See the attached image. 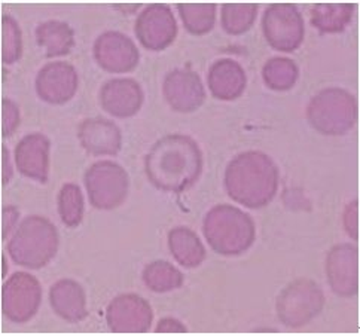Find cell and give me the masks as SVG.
Masks as SVG:
<instances>
[{
  "mask_svg": "<svg viewBox=\"0 0 360 336\" xmlns=\"http://www.w3.org/2000/svg\"><path fill=\"white\" fill-rule=\"evenodd\" d=\"M58 232L42 216H27L8 241L6 250L17 265L39 269L48 265L58 250Z\"/></svg>",
  "mask_w": 360,
  "mask_h": 336,
  "instance_id": "4",
  "label": "cell"
},
{
  "mask_svg": "<svg viewBox=\"0 0 360 336\" xmlns=\"http://www.w3.org/2000/svg\"><path fill=\"white\" fill-rule=\"evenodd\" d=\"M145 172L160 190L182 193L197 182L202 172V152L189 136L169 134L148 152Z\"/></svg>",
  "mask_w": 360,
  "mask_h": 336,
  "instance_id": "1",
  "label": "cell"
},
{
  "mask_svg": "<svg viewBox=\"0 0 360 336\" xmlns=\"http://www.w3.org/2000/svg\"><path fill=\"white\" fill-rule=\"evenodd\" d=\"M89 202L100 210L121 205L128 193L130 180L124 168L113 161H97L84 176Z\"/></svg>",
  "mask_w": 360,
  "mask_h": 336,
  "instance_id": "7",
  "label": "cell"
},
{
  "mask_svg": "<svg viewBox=\"0 0 360 336\" xmlns=\"http://www.w3.org/2000/svg\"><path fill=\"white\" fill-rule=\"evenodd\" d=\"M58 213L63 224L76 228L84 219V195L78 185H63L58 193Z\"/></svg>",
  "mask_w": 360,
  "mask_h": 336,
  "instance_id": "28",
  "label": "cell"
},
{
  "mask_svg": "<svg viewBox=\"0 0 360 336\" xmlns=\"http://www.w3.org/2000/svg\"><path fill=\"white\" fill-rule=\"evenodd\" d=\"M177 9L189 33L200 36L213 29L216 21L214 4H179Z\"/></svg>",
  "mask_w": 360,
  "mask_h": 336,
  "instance_id": "26",
  "label": "cell"
},
{
  "mask_svg": "<svg viewBox=\"0 0 360 336\" xmlns=\"http://www.w3.org/2000/svg\"><path fill=\"white\" fill-rule=\"evenodd\" d=\"M22 56V33L18 22L11 15L2 18V60L5 64H14Z\"/></svg>",
  "mask_w": 360,
  "mask_h": 336,
  "instance_id": "29",
  "label": "cell"
},
{
  "mask_svg": "<svg viewBox=\"0 0 360 336\" xmlns=\"http://www.w3.org/2000/svg\"><path fill=\"white\" fill-rule=\"evenodd\" d=\"M278 168L261 150L243 152L231 161L225 170V189L236 202L261 209L276 197Z\"/></svg>",
  "mask_w": 360,
  "mask_h": 336,
  "instance_id": "2",
  "label": "cell"
},
{
  "mask_svg": "<svg viewBox=\"0 0 360 336\" xmlns=\"http://www.w3.org/2000/svg\"><path fill=\"white\" fill-rule=\"evenodd\" d=\"M326 276L333 293L352 298L359 290V252L353 244H337L326 257Z\"/></svg>",
  "mask_w": 360,
  "mask_h": 336,
  "instance_id": "13",
  "label": "cell"
},
{
  "mask_svg": "<svg viewBox=\"0 0 360 336\" xmlns=\"http://www.w3.org/2000/svg\"><path fill=\"white\" fill-rule=\"evenodd\" d=\"M6 269H8V265H6V256H4V277L6 276Z\"/></svg>",
  "mask_w": 360,
  "mask_h": 336,
  "instance_id": "35",
  "label": "cell"
},
{
  "mask_svg": "<svg viewBox=\"0 0 360 336\" xmlns=\"http://www.w3.org/2000/svg\"><path fill=\"white\" fill-rule=\"evenodd\" d=\"M357 200L352 201L349 205L345 207L344 210V228H345V232L349 234L353 240H357Z\"/></svg>",
  "mask_w": 360,
  "mask_h": 336,
  "instance_id": "31",
  "label": "cell"
},
{
  "mask_svg": "<svg viewBox=\"0 0 360 336\" xmlns=\"http://www.w3.org/2000/svg\"><path fill=\"white\" fill-rule=\"evenodd\" d=\"M49 304L57 316L69 323H79L86 316L85 290L75 280H58L49 290Z\"/></svg>",
  "mask_w": 360,
  "mask_h": 336,
  "instance_id": "19",
  "label": "cell"
},
{
  "mask_svg": "<svg viewBox=\"0 0 360 336\" xmlns=\"http://www.w3.org/2000/svg\"><path fill=\"white\" fill-rule=\"evenodd\" d=\"M143 89L131 77H117L100 89L101 108L117 118L134 116L143 105Z\"/></svg>",
  "mask_w": 360,
  "mask_h": 336,
  "instance_id": "16",
  "label": "cell"
},
{
  "mask_svg": "<svg viewBox=\"0 0 360 336\" xmlns=\"http://www.w3.org/2000/svg\"><path fill=\"white\" fill-rule=\"evenodd\" d=\"M81 146L94 157H113L121 150L122 134L120 127L105 118H88L78 127Z\"/></svg>",
  "mask_w": 360,
  "mask_h": 336,
  "instance_id": "18",
  "label": "cell"
},
{
  "mask_svg": "<svg viewBox=\"0 0 360 336\" xmlns=\"http://www.w3.org/2000/svg\"><path fill=\"white\" fill-rule=\"evenodd\" d=\"M20 125V109L14 101L9 98L2 100V134L9 137L14 134Z\"/></svg>",
  "mask_w": 360,
  "mask_h": 336,
  "instance_id": "30",
  "label": "cell"
},
{
  "mask_svg": "<svg viewBox=\"0 0 360 336\" xmlns=\"http://www.w3.org/2000/svg\"><path fill=\"white\" fill-rule=\"evenodd\" d=\"M36 41L48 58L66 56L75 45V32L68 22L49 20L37 25Z\"/></svg>",
  "mask_w": 360,
  "mask_h": 336,
  "instance_id": "22",
  "label": "cell"
},
{
  "mask_svg": "<svg viewBox=\"0 0 360 336\" xmlns=\"http://www.w3.org/2000/svg\"><path fill=\"white\" fill-rule=\"evenodd\" d=\"M353 4H317L311 9V24L321 33H340L353 17Z\"/></svg>",
  "mask_w": 360,
  "mask_h": 336,
  "instance_id": "23",
  "label": "cell"
},
{
  "mask_svg": "<svg viewBox=\"0 0 360 336\" xmlns=\"http://www.w3.org/2000/svg\"><path fill=\"white\" fill-rule=\"evenodd\" d=\"M207 82L212 94L219 100L238 98L248 84L246 72L236 60L222 58L214 61L207 76Z\"/></svg>",
  "mask_w": 360,
  "mask_h": 336,
  "instance_id": "20",
  "label": "cell"
},
{
  "mask_svg": "<svg viewBox=\"0 0 360 336\" xmlns=\"http://www.w3.org/2000/svg\"><path fill=\"white\" fill-rule=\"evenodd\" d=\"M4 152V185L9 182V179L12 177V168L9 165V150L6 146L2 148Z\"/></svg>",
  "mask_w": 360,
  "mask_h": 336,
  "instance_id": "34",
  "label": "cell"
},
{
  "mask_svg": "<svg viewBox=\"0 0 360 336\" xmlns=\"http://www.w3.org/2000/svg\"><path fill=\"white\" fill-rule=\"evenodd\" d=\"M300 69L297 63L285 57L269 58L262 69V77L266 86L276 91H286L298 81Z\"/></svg>",
  "mask_w": 360,
  "mask_h": 336,
  "instance_id": "25",
  "label": "cell"
},
{
  "mask_svg": "<svg viewBox=\"0 0 360 336\" xmlns=\"http://www.w3.org/2000/svg\"><path fill=\"white\" fill-rule=\"evenodd\" d=\"M78 73L66 61L48 63L36 76V93L51 105H63L76 94Z\"/></svg>",
  "mask_w": 360,
  "mask_h": 336,
  "instance_id": "15",
  "label": "cell"
},
{
  "mask_svg": "<svg viewBox=\"0 0 360 336\" xmlns=\"http://www.w3.org/2000/svg\"><path fill=\"white\" fill-rule=\"evenodd\" d=\"M51 141L41 133L24 136L15 148V165L18 172L41 183L48 182Z\"/></svg>",
  "mask_w": 360,
  "mask_h": 336,
  "instance_id": "17",
  "label": "cell"
},
{
  "mask_svg": "<svg viewBox=\"0 0 360 336\" xmlns=\"http://www.w3.org/2000/svg\"><path fill=\"white\" fill-rule=\"evenodd\" d=\"M157 333H169V332H188V328L184 326L182 323L176 318L167 317V318H161L158 326L155 329Z\"/></svg>",
  "mask_w": 360,
  "mask_h": 336,
  "instance_id": "32",
  "label": "cell"
},
{
  "mask_svg": "<svg viewBox=\"0 0 360 336\" xmlns=\"http://www.w3.org/2000/svg\"><path fill=\"white\" fill-rule=\"evenodd\" d=\"M141 278H143L146 287L157 293L179 289L184 284V274L176 266L165 261H155L146 265Z\"/></svg>",
  "mask_w": 360,
  "mask_h": 336,
  "instance_id": "24",
  "label": "cell"
},
{
  "mask_svg": "<svg viewBox=\"0 0 360 336\" xmlns=\"http://www.w3.org/2000/svg\"><path fill=\"white\" fill-rule=\"evenodd\" d=\"M162 93L173 110L184 113L197 110L205 100L201 77L189 69H174L167 73Z\"/></svg>",
  "mask_w": 360,
  "mask_h": 336,
  "instance_id": "14",
  "label": "cell"
},
{
  "mask_svg": "<svg viewBox=\"0 0 360 336\" xmlns=\"http://www.w3.org/2000/svg\"><path fill=\"white\" fill-rule=\"evenodd\" d=\"M136 36L149 51H162L172 45L177 36V22L170 6L148 5L136 20Z\"/></svg>",
  "mask_w": 360,
  "mask_h": 336,
  "instance_id": "10",
  "label": "cell"
},
{
  "mask_svg": "<svg viewBox=\"0 0 360 336\" xmlns=\"http://www.w3.org/2000/svg\"><path fill=\"white\" fill-rule=\"evenodd\" d=\"M262 32L266 42L277 51L292 53L304 41V18L297 5L273 4L262 17Z\"/></svg>",
  "mask_w": 360,
  "mask_h": 336,
  "instance_id": "8",
  "label": "cell"
},
{
  "mask_svg": "<svg viewBox=\"0 0 360 336\" xmlns=\"http://www.w3.org/2000/svg\"><path fill=\"white\" fill-rule=\"evenodd\" d=\"M42 287L36 277L27 273L12 274L4 284L2 311L12 323H27L39 309Z\"/></svg>",
  "mask_w": 360,
  "mask_h": 336,
  "instance_id": "9",
  "label": "cell"
},
{
  "mask_svg": "<svg viewBox=\"0 0 360 336\" xmlns=\"http://www.w3.org/2000/svg\"><path fill=\"white\" fill-rule=\"evenodd\" d=\"M18 210L14 205H6L4 209V238L6 240L9 235V231L15 226L18 221Z\"/></svg>",
  "mask_w": 360,
  "mask_h": 336,
  "instance_id": "33",
  "label": "cell"
},
{
  "mask_svg": "<svg viewBox=\"0 0 360 336\" xmlns=\"http://www.w3.org/2000/svg\"><path fill=\"white\" fill-rule=\"evenodd\" d=\"M169 249L174 259L185 268H195L205 259L201 240L186 226H176L169 232Z\"/></svg>",
  "mask_w": 360,
  "mask_h": 336,
  "instance_id": "21",
  "label": "cell"
},
{
  "mask_svg": "<svg viewBox=\"0 0 360 336\" xmlns=\"http://www.w3.org/2000/svg\"><path fill=\"white\" fill-rule=\"evenodd\" d=\"M325 306V295L313 280H295L278 295L276 309L283 325L298 329L310 323Z\"/></svg>",
  "mask_w": 360,
  "mask_h": 336,
  "instance_id": "6",
  "label": "cell"
},
{
  "mask_svg": "<svg viewBox=\"0 0 360 336\" xmlns=\"http://www.w3.org/2000/svg\"><path fill=\"white\" fill-rule=\"evenodd\" d=\"M93 53L98 66L109 73L131 72L140 58L131 39L115 30L105 32L96 39Z\"/></svg>",
  "mask_w": 360,
  "mask_h": 336,
  "instance_id": "12",
  "label": "cell"
},
{
  "mask_svg": "<svg viewBox=\"0 0 360 336\" xmlns=\"http://www.w3.org/2000/svg\"><path fill=\"white\" fill-rule=\"evenodd\" d=\"M310 125L325 136H341L350 131L357 121V101L342 88H326L308 103Z\"/></svg>",
  "mask_w": 360,
  "mask_h": 336,
  "instance_id": "5",
  "label": "cell"
},
{
  "mask_svg": "<svg viewBox=\"0 0 360 336\" xmlns=\"http://www.w3.org/2000/svg\"><path fill=\"white\" fill-rule=\"evenodd\" d=\"M152 318L149 302L136 293L117 296L106 309V321L115 333H145L150 329Z\"/></svg>",
  "mask_w": 360,
  "mask_h": 336,
  "instance_id": "11",
  "label": "cell"
},
{
  "mask_svg": "<svg viewBox=\"0 0 360 336\" xmlns=\"http://www.w3.org/2000/svg\"><path fill=\"white\" fill-rule=\"evenodd\" d=\"M202 232L210 247L224 256L248 252L256 235L253 219L229 204L216 205L205 214Z\"/></svg>",
  "mask_w": 360,
  "mask_h": 336,
  "instance_id": "3",
  "label": "cell"
},
{
  "mask_svg": "<svg viewBox=\"0 0 360 336\" xmlns=\"http://www.w3.org/2000/svg\"><path fill=\"white\" fill-rule=\"evenodd\" d=\"M256 15V4H225L222 6V27L229 34H243L252 27Z\"/></svg>",
  "mask_w": 360,
  "mask_h": 336,
  "instance_id": "27",
  "label": "cell"
}]
</instances>
